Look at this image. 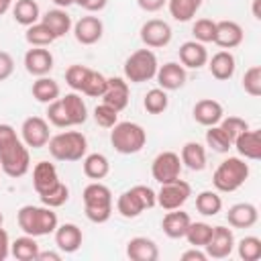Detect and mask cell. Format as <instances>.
Segmentation results:
<instances>
[{
  "label": "cell",
  "instance_id": "1",
  "mask_svg": "<svg viewBox=\"0 0 261 261\" xmlns=\"http://www.w3.org/2000/svg\"><path fill=\"white\" fill-rule=\"evenodd\" d=\"M0 169L8 177H22L31 169V153L22 139L16 135L14 126L0 124Z\"/></svg>",
  "mask_w": 261,
  "mask_h": 261
},
{
  "label": "cell",
  "instance_id": "2",
  "mask_svg": "<svg viewBox=\"0 0 261 261\" xmlns=\"http://www.w3.org/2000/svg\"><path fill=\"white\" fill-rule=\"evenodd\" d=\"M16 220H18L20 230L24 234L35 237V239L55 232V228L59 224L57 214L53 212V208H49V206H33V204L20 206L18 212H16Z\"/></svg>",
  "mask_w": 261,
  "mask_h": 261
},
{
  "label": "cell",
  "instance_id": "3",
  "mask_svg": "<svg viewBox=\"0 0 261 261\" xmlns=\"http://www.w3.org/2000/svg\"><path fill=\"white\" fill-rule=\"evenodd\" d=\"M82 200H84V212L86 218L94 224H104L110 220L112 216V192L108 186L100 184V181H92L84 188L82 192Z\"/></svg>",
  "mask_w": 261,
  "mask_h": 261
},
{
  "label": "cell",
  "instance_id": "4",
  "mask_svg": "<svg viewBox=\"0 0 261 261\" xmlns=\"http://www.w3.org/2000/svg\"><path fill=\"white\" fill-rule=\"evenodd\" d=\"M249 173H251L249 163L243 157H226L214 169L212 186L216 188V192L230 194V192H237L249 179Z\"/></svg>",
  "mask_w": 261,
  "mask_h": 261
},
{
  "label": "cell",
  "instance_id": "5",
  "mask_svg": "<svg viewBox=\"0 0 261 261\" xmlns=\"http://www.w3.org/2000/svg\"><path fill=\"white\" fill-rule=\"evenodd\" d=\"M49 153L57 161H80L88 153V139L80 130H63L49 139Z\"/></svg>",
  "mask_w": 261,
  "mask_h": 261
},
{
  "label": "cell",
  "instance_id": "6",
  "mask_svg": "<svg viewBox=\"0 0 261 261\" xmlns=\"http://www.w3.org/2000/svg\"><path fill=\"white\" fill-rule=\"evenodd\" d=\"M153 206H157L155 190L149 186H143V184L124 190L116 198V212L122 218H137L145 210H151Z\"/></svg>",
  "mask_w": 261,
  "mask_h": 261
},
{
  "label": "cell",
  "instance_id": "7",
  "mask_svg": "<svg viewBox=\"0 0 261 261\" xmlns=\"http://www.w3.org/2000/svg\"><path fill=\"white\" fill-rule=\"evenodd\" d=\"M110 143L116 153L120 155H135L147 143V133L139 122H116L110 130Z\"/></svg>",
  "mask_w": 261,
  "mask_h": 261
},
{
  "label": "cell",
  "instance_id": "8",
  "mask_svg": "<svg viewBox=\"0 0 261 261\" xmlns=\"http://www.w3.org/2000/svg\"><path fill=\"white\" fill-rule=\"evenodd\" d=\"M157 67H159L157 57H155V53H153L149 47L137 49V51H133V53L126 57V61H124V67H122V69H124V80L130 82V84L149 82V80L155 77Z\"/></svg>",
  "mask_w": 261,
  "mask_h": 261
},
{
  "label": "cell",
  "instance_id": "9",
  "mask_svg": "<svg viewBox=\"0 0 261 261\" xmlns=\"http://www.w3.org/2000/svg\"><path fill=\"white\" fill-rule=\"evenodd\" d=\"M155 196H157V204L163 210H175L188 202V198L192 196V186L177 177L173 181L161 184V188H159V192H155Z\"/></svg>",
  "mask_w": 261,
  "mask_h": 261
},
{
  "label": "cell",
  "instance_id": "10",
  "mask_svg": "<svg viewBox=\"0 0 261 261\" xmlns=\"http://www.w3.org/2000/svg\"><path fill=\"white\" fill-rule=\"evenodd\" d=\"M20 139L29 149H43L47 147L51 133H49V122L43 116H29L20 124Z\"/></svg>",
  "mask_w": 261,
  "mask_h": 261
},
{
  "label": "cell",
  "instance_id": "11",
  "mask_svg": "<svg viewBox=\"0 0 261 261\" xmlns=\"http://www.w3.org/2000/svg\"><path fill=\"white\" fill-rule=\"evenodd\" d=\"M181 159L177 153L173 151H161L153 163H151V175L155 181L159 184H167V181H173L181 175Z\"/></svg>",
  "mask_w": 261,
  "mask_h": 261
},
{
  "label": "cell",
  "instance_id": "12",
  "mask_svg": "<svg viewBox=\"0 0 261 261\" xmlns=\"http://www.w3.org/2000/svg\"><path fill=\"white\" fill-rule=\"evenodd\" d=\"M139 35H141V41L145 43V47L161 49V47L169 45V41L173 37V31H171L169 22H165L161 18H149L147 22H143Z\"/></svg>",
  "mask_w": 261,
  "mask_h": 261
},
{
  "label": "cell",
  "instance_id": "13",
  "mask_svg": "<svg viewBox=\"0 0 261 261\" xmlns=\"http://www.w3.org/2000/svg\"><path fill=\"white\" fill-rule=\"evenodd\" d=\"M234 249V234H232V228L228 226H212V237L210 241L206 243L204 251L210 259H224L232 253Z\"/></svg>",
  "mask_w": 261,
  "mask_h": 261
},
{
  "label": "cell",
  "instance_id": "14",
  "mask_svg": "<svg viewBox=\"0 0 261 261\" xmlns=\"http://www.w3.org/2000/svg\"><path fill=\"white\" fill-rule=\"evenodd\" d=\"M155 80H157V84H159L161 90L173 92V90H179V88L186 84L188 73H186V67H184L181 63L167 61V63H163V65L157 67Z\"/></svg>",
  "mask_w": 261,
  "mask_h": 261
},
{
  "label": "cell",
  "instance_id": "15",
  "mask_svg": "<svg viewBox=\"0 0 261 261\" xmlns=\"http://www.w3.org/2000/svg\"><path fill=\"white\" fill-rule=\"evenodd\" d=\"M102 35H104V24L94 14H86L73 24V37L82 45H94L102 39Z\"/></svg>",
  "mask_w": 261,
  "mask_h": 261
},
{
  "label": "cell",
  "instance_id": "16",
  "mask_svg": "<svg viewBox=\"0 0 261 261\" xmlns=\"http://www.w3.org/2000/svg\"><path fill=\"white\" fill-rule=\"evenodd\" d=\"M100 98H102L104 104L112 106L114 110H118V112L124 110L128 106V82L124 77H118V75L108 77L106 80V90Z\"/></svg>",
  "mask_w": 261,
  "mask_h": 261
},
{
  "label": "cell",
  "instance_id": "17",
  "mask_svg": "<svg viewBox=\"0 0 261 261\" xmlns=\"http://www.w3.org/2000/svg\"><path fill=\"white\" fill-rule=\"evenodd\" d=\"M53 63H55V59H53L51 51L45 47H31L24 53V69L35 77L47 75L53 69Z\"/></svg>",
  "mask_w": 261,
  "mask_h": 261
},
{
  "label": "cell",
  "instance_id": "18",
  "mask_svg": "<svg viewBox=\"0 0 261 261\" xmlns=\"http://www.w3.org/2000/svg\"><path fill=\"white\" fill-rule=\"evenodd\" d=\"M192 116L198 124L202 126H214L220 122V118L224 116V108L218 100L214 98H202L194 104L192 108Z\"/></svg>",
  "mask_w": 261,
  "mask_h": 261
},
{
  "label": "cell",
  "instance_id": "19",
  "mask_svg": "<svg viewBox=\"0 0 261 261\" xmlns=\"http://www.w3.org/2000/svg\"><path fill=\"white\" fill-rule=\"evenodd\" d=\"M55 245L61 253H75L82 247L84 241V232L77 224L73 222H65V224H57L55 228Z\"/></svg>",
  "mask_w": 261,
  "mask_h": 261
},
{
  "label": "cell",
  "instance_id": "20",
  "mask_svg": "<svg viewBox=\"0 0 261 261\" xmlns=\"http://www.w3.org/2000/svg\"><path fill=\"white\" fill-rule=\"evenodd\" d=\"M232 147L243 159L257 161L261 157V133L257 128H247L232 141Z\"/></svg>",
  "mask_w": 261,
  "mask_h": 261
},
{
  "label": "cell",
  "instance_id": "21",
  "mask_svg": "<svg viewBox=\"0 0 261 261\" xmlns=\"http://www.w3.org/2000/svg\"><path fill=\"white\" fill-rule=\"evenodd\" d=\"M226 220L232 228H251L255 226V222L259 220V212L257 206L251 202H239L232 204L226 212Z\"/></svg>",
  "mask_w": 261,
  "mask_h": 261
},
{
  "label": "cell",
  "instance_id": "22",
  "mask_svg": "<svg viewBox=\"0 0 261 261\" xmlns=\"http://www.w3.org/2000/svg\"><path fill=\"white\" fill-rule=\"evenodd\" d=\"M243 27L234 20H218L216 22V35H214V43L222 49H234L243 43Z\"/></svg>",
  "mask_w": 261,
  "mask_h": 261
},
{
  "label": "cell",
  "instance_id": "23",
  "mask_svg": "<svg viewBox=\"0 0 261 261\" xmlns=\"http://www.w3.org/2000/svg\"><path fill=\"white\" fill-rule=\"evenodd\" d=\"M126 257L130 261H157L159 259V247L153 239L133 237L126 243Z\"/></svg>",
  "mask_w": 261,
  "mask_h": 261
},
{
  "label": "cell",
  "instance_id": "24",
  "mask_svg": "<svg viewBox=\"0 0 261 261\" xmlns=\"http://www.w3.org/2000/svg\"><path fill=\"white\" fill-rule=\"evenodd\" d=\"M177 55H179V63L190 69H200L208 63V51H206L204 43H198V41L181 43Z\"/></svg>",
  "mask_w": 261,
  "mask_h": 261
},
{
  "label": "cell",
  "instance_id": "25",
  "mask_svg": "<svg viewBox=\"0 0 261 261\" xmlns=\"http://www.w3.org/2000/svg\"><path fill=\"white\" fill-rule=\"evenodd\" d=\"M59 173H57V167L49 161H39L35 167H33V188L37 194H45L49 192L51 188H55L59 184Z\"/></svg>",
  "mask_w": 261,
  "mask_h": 261
},
{
  "label": "cell",
  "instance_id": "26",
  "mask_svg": "<svg viewBox=\"0 0 261 261\" xmlns=\"http://www.w3.org/2000/svg\"><path fill=\"white\" fill-rule=\"evenodd\" d=\"M208 69H210L212 77H216L218 82H226V80H230L234 75L237 59L228 49H222V51L212 55V59L208 61Z\"/></svg>",
  "mask_w": 261,
  "mask_h": 261
},
{
  "label": "cell",
  "instance_id": "27",
  "mask_svg": "<svg viewBox=\"0 0 261 261\" xmlns=\"http://www.w3.org/2000/svg\"><path fill=\"white\" fill-rule=\"evenodd\" d=\"M190 222H192L190 214L175 208V210H167V214L161 220V228H163L165 237H169V239H184Z\"/></svg>",
  "mask_w": 261,
  "mask_h": 261
},
{
  "label": "cell",
  "instance_id": "28",
  "mask_svg": "<svg viewBox=\"0 0 261 261\" xmlns=\"http://www.w3.org/2000/svg\"><path fill=\"white\" fill-rule=\"evenodd\" d=\"M41 22L51 31V35L55 37V41L61 39V37H65L71 31V27H73L71 16L65 12V8H51V10H47L41 16Z\"/></svg>",
  "mask_w": 261,
  "mask_h": 261
},
{
  "label": "cell",
  "instance_id": "29",
  "mask_svg": "<svg viewBox=\"0 0 261 261\" xmlns=\"http://www.w3.org/2000/svg\"><path fill=\"white\" fill-rule=\"evenodd\" d=\"M59 102H61V106H63L71 126L84 124L88 120V106H86L84 98L77 92H69L65 96H59Z\"/></svg>",
  "mask_w": 261,
  "mask_h": 261
},
{
  "label": "cell",
  "instance_id": "30",
  "mask_svg": "<svg viewBox=\"0 0 261 261\" xmlns=\"http://www.w3.org/2000/svg\"><path fill=\"white\" fill-rule=\"evenodd\" d=\"M31 94L37 102L41 104H51L53 100H57L61 96V88L59 84L53 80V77H47V75H41L33 82L31 86Z\"/></svg>",
  "mask_w": 261,
  "mask_h": 261
},
{
  "label": "cell",
  "instance_id": "31",
  "mask_svg": "<svg viewBox=\"0 0 261 261\" xmlns=\"http://www.w3.org/2000/svg\"><path fill=\"white\" fill-rule=\"evenodd\" d=\"M179 159H181V165H186L188 169H192V171H202V169L206 167V149H204V145H200L198 141H188V143L181 147Z\"/></svg>",
  "mask_w": 261,
  "mask_h": 261
},
{
  "label": "cell",
  "instance_id": "32",
  "mask_svg": "<svg viewBox=\"0 0 261 261\" xmlns=\"http://www.w3.org/2000/svg\"><path fill=\"white\" fill-rule=\"evenodd\" d=\"M82 167H84V175L94 179V181H100L110 173V161H108V157L104 153L86 155L84 161H82Z\"/></svg>",
  "mask_w": 261,
  "mask_h": 261
},
{
  "label": "cell",
  "instance_id": "33",
  "mask_svg": "<svg viewBox=\"0 0 261 261\" xmlns=\"http://www.w3.org/2000/svg\"><path fill=\"white\" fill-rule=\"evenodd\" d=\"M39 251V243L31 234H22L10 243V255L18 261H37Z\"/></svg>",
  "mask_w": 261,
  "mask_h": 261
},
{
  "label": "cell",
  "instance_id": "34",
  "mask_svg": "<svg viewBox=\"0 0 261 261\" xmlns=\"http://www.w3.org/2000/svg\"><path fill=\"white\" fill-rule=\"evenodd\" d=\"M12 16L18 24L31 27L41 20V8L35 0H16L12 6Z\"/></svg>",
  "mask_w": 261,
  "mask_h": 261
},
{
  "label": "cell",
  "instance_id": "35",
  "mask_svg": "<svg viewBox=\"0 0 261 261\" xmlns=\"http://www.w3.org/2000/svg\"><path fill=\"white\" fill-rule=\"evenodd\" d=\"M200 6H202V0H167L169 14L177 22H190L200 10Z\"/></svg>",
  "mask_w": 261,
  "mask_h": 261
},
{
  "label": "cell",
  "instance_id": "36",
  "mask_svg": "<svg viewBox=\"0 0 261 261\" xmlns=\"http://www.w3.org/2000/svg\"><path fill=\"white\" fill-rule=\"evenodd\" d=\"M196 210L202 216H216L222 210V198L218 196V192L204 190L196 196Z\"/></svg>",
  "mask_w": 261,
  "mask_h": 261
},
{
  "label": "cell",
  "instance_id": "37",
  "mask_svg": "<svg viewBox=\"0 0 261 261\" xmlns=\"http://www.w3.org/2000/svg\"><path fill=\"white\" fill-rule=\"evenodd\" d=\"M24 39H27V43H29L31 47H49V45L55 41V37L51 35V31H49L41 20L35 22V24H31V27H27Z\"/></svg>",
  "mask_w": 261,
  "mask_h": 261
},
{
  "label": "cell",
  "instance_id": "38",
  "mask_svg": "<svg viewBox=\"0 0 261 261\" xmlns=\"http://www.w3.org/2000/svg\"><path fill=\"white\" fill-rule=\"evenodd\" d=\"M167 106H169V98H167V92L161 90V88L149 90L143 98V108L149 114H161V112L167 110Z\"/></svg>",
  "mask_w": 261,
  "mask_h": 261
},
{
  "label": "cell",
  "instance_id": "39",
  "mask_svg": "<svg viewBox=\"0 0 261 261\" xmlns=\"http://www.w3.org/2000/svg\"><path fill=\"white\" fill-rule=\"evenodd\" d=\"M204 139H206V145H208L214 153H228V149H232V141L228 139V135H226L218 124L208 126Z\"/></svg>",
  "mask_w": 261,
  "mask_h": 261
},
{
  "label": "cell",
  "instance_id": "40",
  "mask_svg": "<svg viewBox=\"0 0 261 261\" xmlns=\"http://www.w3.org/2000/svg\"><path fill=\"white\" fill-rule=\"evenodd\" d=\"M210 237H212V226H210L208 222H190V226H188L184 239H188V243H190L192 247L204 249L206 243L210 241Z\"/></svg>",
  "mask_w": 261,
  "mask_h": 261
},
{
  "label": "cell",
  "instance_id": "41",
  "mask_svg": "<svg viewBox=\"0 0 261 261\" xmlns=\"http://www.w3.org/2000/svg\"><path fill=\"white\" fill-rule=\"evenodd\" d=\"M106 75L96 71V69H88V75L84 80V86H82V94L90 96V98H100L106 90Z\"/></svg>",
  "mask_w": 261,
  "mask_h": 261
},
{
  "label": "cell",
  "instance_id": "42",
  "mask_svg": "<svg viewBox=\"0 0 261 261\" xmlns=\"http://www.w3.org/2000/svg\"><path fill=\"white\" fill-rule=\"evenodd\" d=\"M237 253L243 261H257L261 257V239L259 237H243L239 243H234Z\"/></svg>",
  "mask_w": 261,
  "mask_h": 261
},
{
  "label": "cell",
  "instance_id": "43",
  "mask_svg": "<svg viewBox=\"0 0 261 261\" xmlns=\"http://www.w3.org/2000/svg\"><path fill=\"white\" fill-rule=\"evenodd\" d=\"M39 200H41L43 206L59 208V206H63V204L69 200V188H67L63 181H59V184H57L55 188H51L49 192L39 194Z\"/></svg>",
  "mask_w": 261,
  "mask_h": 261
},
{
  "label": "cell",
  "instance_id": "44",
  "mask_svg": "<svg viewBox=\"0 0 261 261\" xmlns=\"http://www.w3.org/2000/svg\"><path fill=\"white\" fill-rule=\"evenodd\" d=\"M192 35H194V41H198V43H214L216 20H212V18H198L192 24Z\"/></svg>",
  "mask_w": 261,
  "mask_h": 261
},
{
  "label": "cell",
  "instance_id": "45",
  "mask_svg": "<svg viewBox=\"0 0 261 261\" xmlns=\"http://www.w3.org/2000/svg\"><path fill=\"white\" fill-rule=\"evenodd\" d=\"M243 90L253 98L261 96V65H251L243 73Z\"/></svg>",
  "mask_w": 261,
  "mask_h": 261
},
{
  "label": "cell",
  "instance_id": "46",
  "mask_svg": "<svg viewBox=\"0 0 261 261\" xmlns=\"http://www.w3.org/2000/svg\"><path fill=\"white\" fill-rule=\"evenodd\" d=\"M94 120L102 128H112L118 122V110H114L112 106H108V104L102 102V104H98L94 108Z\"/></svg>",
  "mask_w": 261,
  "mask_h": 261
},
{
  "label": "cell",
  "instance_id": "47",
  "mask_svg": "<svg viewBox=\"0 0 261 261\" xmlns=\"http://www.w3.org/2000/svg\"><path fill=\"white\" fill-rule=\"evenodd\" d=\"M88 65H80V63H73L65 69V84L73 90V92H82V86H84V80L88 75Z\"/></svg>",
  "mask_w": 261,
  "mask_h": 261
},
{
  "label": "cell",
  "instance_id": "48",
  "mask_svg": "<svg viewBox=\"0 0 261 261\" xmlns=\"http://www.w3.org/2000/svg\"><path fill=\"white\" fill-rule=\"evenodd\" d=\"M47 122L53 124V126H57V128H69L71 126L69 120H67L65 110H63V106L59 102V98L53 100L51 104H47Z\"/></svg>",
  "mask_w": 261,
  "mask_h": 261
},
{
  "label": "cell",
  "instance_id": "49",
  "mask_svg": "<svg viewBox=\"0 0 261 261\" xmlns=\"http://www.w3.org/2000/svg\"><path fill=\"white\" fill-rule=\"evenodd\" d=\"M218 126L228 135V139H230V141H234L243 130H247V128H249L247 120H245V118H241V116H222V118H220V122H218Z\"/></svg>",
  "mask_w": 261,
  "mask_h": 261
},
{
  "label": "cell",
  "instance_id": "50",
  "mask_svg": "<svg viewBox=\"0 0 261 261\" xmlns=\"http://www.w3.org/2000/svg\"><path fill=\"white\" fill-rule=\"evenodd\" d=\"M14 71V59L8 51H0V82L8 80Z\"/></svg>",
  "mask_w": 261,
  "mask_h": 261
},
{
  "label": "cell",
  "instance_id": "51",
  "mask_svg": "<svg viewBox=\"0 0 261 261\" xmlns=\"http://www.w3.org/2000/svg\"><path fill=\"white\" fill-rule=\"evenodd\" d=\"M206 259H208V255L200 247H192L181 253V261H206Z\"/></svg>",
  "mask_w": 261,
  "mask_h": 261
},
{
  "label": "cell",
  "instance_id": "52",
  "mask_svg": "<svg viewBox=\"0 0 261 261\" xmlns=\"http://www.w3.org/2000/svg\"><path fill=\"white\" fill-rule=\"evenodd\" d=\"M137 4L145 12H157L167 4V0H137Z\"/></svg>",
  "mask_w": 261,
  "mask_h": 261
},
{
  "label": "cell",
  "instance_id": "53",
  "mask_svg": "<svg viewBox=\"0 0 261 261\" xmlns=\"http://www.w3.org/2000/svg\"><path fill=\"white\" fill-rule=\"evenodd\" d=\"M8 255H10V239H8V232L0 224V261H4Z\"/></svg>",
  "mask_w": 261,
  "mask_h": 261
},
{
  "label": "cell",
  "instance_id": "54",
  "mask_svg": "<svg viewBox=\"0 0 261 261\" xmlns=\"http://www.w3.org/2000/svg\"><path fill=\"white\" fill-rule=\"evenodd\" d=\"M61 259V253H55V251H39L37 255V261H59Z\"/></svg>",
  "mask_w": 261,
  "mask_h": 261
},
{
  "label": "cell",
  "instance_id": "55",
  "mask_svg": "<svg viewBox=\"0 0 261 261\" xmlns=\"http://www.w3.org/2000/svg\"><path fill=\"white\" fill-rule=\"evenodd\" d=\"M261 0H253V6H251V10H253V16L257 18V20H261Z\"/></svg>",
  "mask_w": 261,
  "mask_h": 261
},
{
  "label": "cell",
  "instance_id": "56",
  "mask_svg": "<svg viewBox=\"0 0 261 261\" xmlns=\"http://www.w3.org/2000/svg\"><path fill=\"white\" fill-rule=\"evenodd\" d=\"M55 2V6L57 8H67V6H71L73 4V0H53Z\"/></svg>",
  "mask_w": 261,
  "mask_h": 261
},
{
  "label": "cell",
  "instance_id": "57",
  "mask_svg": "<svg viewBox=\"0 0 261 261\" xmlns=\"http://www.w3.org/2000/svg\"><path fill=\"white\" fill-rule=\"evenodd\" d=\"M0 224H4V214L0 212Z\"/></svg>",
  "mask_w": 261,
  "mask_h": 261
}]
</instances>
